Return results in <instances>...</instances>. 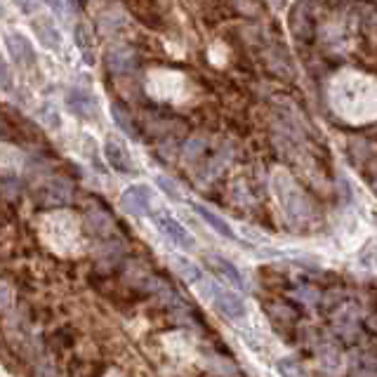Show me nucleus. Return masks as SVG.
Segmentation results:
<instances>
[{
    "instance_id": "13",
    "label": "nucleus",
    "mask_w": 377,
    "mask_h": 377,
    "mask_svg": "<svg viewBox=\"0 0 377 377\" xmlns=\"http://www.w3.org/2000/svg\"><path fill=\"white\" fill-rule=\"evenodd\" d=\"M34 31H36L38 40H40V45L45 50H59L61 34H59V29L54 27L52 19H47V17L38 19V22H34Z\"/></svg>"
},
{
    "instance_id": "19",
    "label": "nucleus",
    "mask_w": 377,
    "mask_h": 377,
    "mask_svg": "<svg viewBox=\"0 0 377 377\" xmlns=\"http://www.w3.org/2000/svg\"><path fill=\"white\" fill-rule=\"evenodd\" d=\"M205 151V142L203 140H188L184 144V149H182V154H184V161L186 163H193L200 158V154Z\"/></svg>"
},
{
    "instance_id": "17",
    "label": "nucleus",
    "mask_w": 377,
    "mask_h": 377,
    "mask_svg": "<svg viewBox=\"0 0 377 377\" xmlns=\"http://www.w3.org/2000/svg\"><path fill=\"white\" fill-rule=\"evenodd\" d=\"M170 264H172V269H175V272H177L186 283H198V281H200V269H198L191 260H186V257L172 255V257H170Z\"/></svg>"
},
{
    "instance_id": "8",
    "label": "nucleus",
    "mask_w": 377,
    "mask_h": 377,
    "mask_svg": "<svg viewBox=\"0 0 377 377\" xmlns=\"http://www.w3.org/2000/svg\"><path fill=\"white\" fill-rule=\"evenodd\" d=\"M5 47L19 66H36V50L22 34H5Z\"/></svg>"
},
{
    "instance_id": "25",
    "label": "nucleus",
    "mask_w": 377,
    "mask_h": 377,
    "mask_svg": "<svg viewBox=\"0 0 377 377\" xmlns=\"http://www.w3.org/2000/svg\"><path fill=\"white\" fill-rule=\"evenodd\" d=\"M43 3H45L54 15H59V17L66 15V0H43Z\"/></svg>"
},
{
    "instance_id": "20",
    "label": "nucleus",
    "mask_w": 377,
    "mask_h": 377,
    "mask_svg": "<svg viewBox=\"0 0 377 377\" xmlns=\"http://www.w3.org/2000/svg\"><path fill=\"white\" fill-rule=\"evenodd\" d=\"M156 184H158L163 191H165V196H170L172 200H182L177 182H172V179H168V177H158V179H156Z\"/></svg>"
},
{
    "instance_id": "5",
    "label": "nucleus",
    "mask_w": 377,
    "mask_h": 377,
    "mask_svg": "<svg viewBox=\"0 0 377 377\" xmlns=\"http://www.w3.org/2000/svg\"><path fill=\"white\" fill-rule=\"evenodd\" d=\"M121 207L135 217H144L151 212V188L147 184H132L123 191Z\"/></svg>"
},
{
    "instance_id": "26",
    "label": "nucleus",
    "mask_w": 377,
    "mask_h": 377,
    "mask_svg": "<svg viewBox=\"0 0 377 377\" xmlns=\"http://www.w3.org/2000/svg\"><path fill=\"white\" fill-rule=\"evenodd\" d=\"M0 15H3V12H0Z\"/></svg>"
},
{
    "instance_id": "6",
    "label": "nucleus",
    "mask_w": 377,
    "mask_h": 377,
    "mask_svg": "<svg viewBox=\"0 0 377 377\" xmlns=\"http://www.w3.org/2000/svg\"><path fill=\"white\" fill-rule=\"evenodd\" d=\"M104 156H106V163H109L116 172H121V175L135 172V163H132V158H130L128 147H125L121 140H116V137H109V140H106Z\"/></svg>"
},
{
    "instance_id": "23",
    "label": "nucleus",
    "mask_w": 377,
    "mask_h": 377,
    "mask_svg": "<svg viewBox=\"0 0 377 377\" xmlns=\"http://www.w3.org/2000/svg\"><path fill=\"white\" fill-rule=\"evenodd\" d=\"M12 3H15L24 15H31V12H36L40 8V0H12Z\"/></svg>"
},
{
    "instance_id": "11",
    "label": "nucleus",
    "mask_w": 377,
    "mask_h": 377,
    "mask_svg": "<svg viewBox=\"0 0 377 377\" xmlns=\"http://www.w3.org/2000/svg\"><path fill=\"white\" fill-rule=\"evenodd\" d=\"M43 205L59 207L71 200V184L66 179H52L47 186H43Z\"/></svg>"
},
{
    "instance_id": "18",
    "label": "nucleus",
    "mask_w": 377,
    "mask_h": 377,
    "mask_svg": "<svg viewBox=\"0 0 377 377\" xmlns=\"http://www.w3.org/2000/svg\"><path fill=\"white\" fill-rule=\"evenodd\" d=\"M75 45L80 47V52L85 57V64H94V52H92V34L85 24L75 27Z\"/></svg>"
},
{
    "instance_id": "14",
    "label": "nucleus",
    "mask_w": 377,
    "mask_h": 377,
    "mask_svg": "<svg viewBox=\"0 0 377 377\" xmlns=\"http://www.w3.org/2000/svg\"><path fill=\"white\" fill-rule=\"evenodd\" d=\"M191 207L196 210V215L203 219L205 224H210V229H215L219 236H224V238H231V241H236V231L231 229L229 222L226 219H222L217 215V212H212L210 207H205V205H200V203H191Z\"/></svg>"
},
{
    "instance_id": "1",
    "label": "nucleus",
    "mask_w": 377,
    "mask_h": 377,
    "mask_svg": "<svg viewBox=\"0 0 377 377\" xmlns=\"http://www.w3.org/2000/svg\"><path fill=\"white\" fill-rule=\"evenodd\" d=\"M288 27L295 40L300 43H311L316 38V22H313L311 12V0H297L290 8L288 15Z\"/></svg>"
},
{
    "instance_id": "21",
    "label": "nucleus",
    "mask_w": 377,
    "mask_h": 377,
    "mask_svg": "<svg viewBox=\"0 0 377 377\" xmlns=\"http://www.w3.org/2000/svg\"><path fill=\"white\" fill-rule=\"evenodd\" d=\"M0 90H5V92L12 90V73H10V66L5 64L3 54H0Z\"/></svg>"
},
{
    "instance_id": "22",
    "label": "nucleus",
    "mask_w": 377,
    "mask_h": 377,
    "mask_svg": "<svg viewBox=\"0 0 377 377\" xmlns=\"http://www.w3.org/2000/svg\"><path fill=\"white\" fill-rule=\"evenodd\" d=\"M279 373L281 375H302L304 370L295 366V358H283V361H279Z\"/></svg>"
},
{
    "instance_id": "9",
    "label": "nucleus",
    "mask_w": 377,
    "mask_h": 377,
    "mask_svg": "<svg viewBox=\"0 0 377 377\" xmlns=\"http://www.w3.org/2000/svg\"><path fill=\"white\" fill-rule=\"evenodd\" d=\"M205 262L210 264V269H212V272H215L217 276H222L224 283H229V286L238 288V290H245V288H248V286H245L241 272H238V267H236L234 262L224 260V257H219V255H207Z\"/></svg>"
},
{
    "instance_id": "16",
    "label": "nucleus",
    "mask_w": 377,
    "mask_h": 377,
    "mask_svg": "<svg viewBox=\"0 0 377 377\" xmlns=\"http://www.w3.org/2000/svg\"><path fill=\"white\" fill-rule=\"evenodd\" d=\"M128 8L132 10V15L137 19H142L147 27H161V17H158V12L154 10V3H151V0H128Z\"/></svg>"
},
{
    "instance_id": "4",
    "label": "nucleus",
    "mask_w": 377,
    "mask_h": 377,
    "mask_svg": "<svg viewBox=\"0 0 377 377\" xmlns=\"http://www.w3.org/2000/svg\"><path fill=\"white\" fill-rule=\"evenodd\" d=\"M210 297L215 302V309L222 313L224 318L236 320L245 316V302L238 297L236 293L224 290V288H217L215 283H210Z\"/></svg>"
},
{
    "instance_id": "10",
    "label": "nucleus",
    "mask_w": 377,
    "mask_h": 377,
    "mask_svg": "<svg viewBox=\"0 0 377 377\" xmlns=\"http://www.w3.org/2000/svg\"><path fill=\"white\" fill-rule=\"evenodd\" d=\"M109 111H111L113 123L118 125V130H121L123 135H128L130 140H140V128H137L135 116L130 113L128 106H125L123 102H111Z\"/></svg>"
},
{
    "instance_id": "15",
    "label": "nucleus",
    "mask_w": 377,
    "mask_h": 377,
    "mask_svg": "<svg viewBox=\"0 0 377 377\" xmlns=\"http://www.w3.org/2000/svg\"><path fill=\"white\" fill-rule=\"evenodd\" d=\"M335 328H337V332H339V337L354 339L358 332H361V323H358L356 311H354V309L339 311V316L335 318Z\"/></svg>"
},
{
    "instance_id": "12",
    "label": "nucleus",
    "mask_w": 377,
    "mask_h": 377,
    "mask_svg": "<svg viewBox=\"0 0 377 377\" xmlns=\"http://www.w3.org/2000/svg\"><path fill=\"white\" fill-rule=\"evenodd\" d=\"M85 226L99 238H111L116 234V222L106 210H90L85 215Z\"/></svg>"
},
{
    "instance_id": "3",
    "label": "nucleus",
    "mask_w": 377,
    "mask_h": 377,
    "mask_svg": "<svg viewBox=\"0 0 377 377\" xmlns=\"http://www.w3.org/2000/svg\"><path fill=\"white\" fill-rule=\"evenodd\" d=\"M66 109L75 118H80V121H97L99 116L97 97L90 90H85V87H71L66 92Z\"/></svg>"
},
{
    "instance_id": "24",
    "label": "nucleus",
    "mask_w": 377,
    "mask_h": 377,
    "mask_svg": "<svg viewBox=\"0 0 377 377\" xmlns=\"http://www.w3.org/2000/svg\"><path fill=\"white\" fill-rule=\"evenodd\" d=\"M54 116L57 113H54L52 106H43L40 109V118L50 125V128H59V118H54Z\"/></svg>"
},
{
    "instance_id": "2",
    "label": "nucleus",
    "mask_w": 377,
    "mask_h": 377,
    "mask_svg": "<svg viewBox=\"0 0 377 377\" xmlns=\"http://www.w3.org/2000/svg\"><path fill=\"white\" fill-rule=\"evenodd\" d=\"M104 64L109 68V73L113 75H125V73H135L140 68V52L130 45H111L104 52Z\"/></svg>"
},
{
    "instance_id": "7",
    "label": "nucleus",
    "mask_w": 377,
    "mask_h": 377,
    "mask_svg": "<svg viewBox=\"0 0 377 377\" xmlns=\"http://www.w3.org/2000/svg\"><path fill=\"white\" fill-rule=\"evenodd\" d=\"M154 222H156V226H158L161 234L165 238H170L175 245H179V248H191L193 245V238L188 236V231L172 215H168V212H156Z\"/></svg>"
}]
</instances>
